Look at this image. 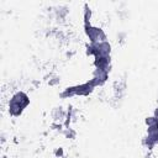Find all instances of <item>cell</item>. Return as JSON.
Masks as SVG:
<instances>
[{"mask_svg":"<svg viewBox=\"0 0 158 158\" xmlns=\"http://www.w3.org/2000/svg\"><path fill=\"white\" fill-rule=\"evenodd\" d=\"M28 104V98L23 93H17L10 102V112L12 115H20L22 109Z\"/></svg>","mask_w":158,"mask_h":158,"instance_id":"obj_1","label":"cell"}]
</instances>
